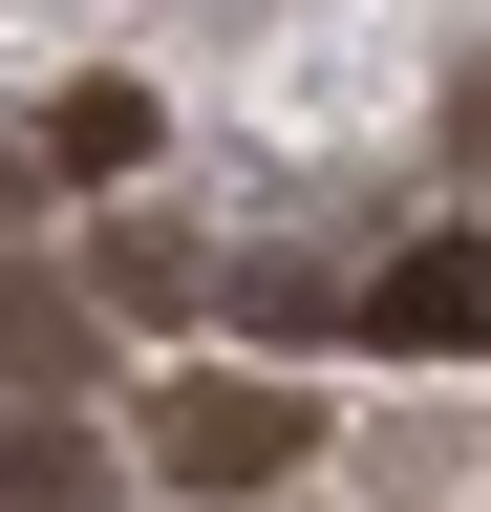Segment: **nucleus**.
Returning <instances> with one entry per match:
<instances>
[{
  "label": "nucleus",
  "mask_w": 491,
  "mask_h": 512,
  "mask_svg": "<svg viewBox=\"0 0 491 512\" xmlns=\"http://www.w3.org/2000/svg\"><path fill=\"white\" fill-rule=\"evenodd\" d=\"M299 448H321V406H299V384H257V363L150 384V470H171V491H278Z\"/></svg>",
  "instance_id": "1"
},
{
  "label": "nucleus",
  "mask_w": 491,
  "mask_h": 512,
  "mask_svg": "<svg viewBox=\"0 0 491 512\" xmlns=\"http://www.w3.org/2000/svg\"><path fill=\"white\" fill-rule=\"evenodd\" d=\"M0 363H22V384H43V406H65V384H107V342H86V299H43V278H22V299H0Z\"/></svg>",
  "instance_id": "6"
},
{
  "label": "nucleus",
  "mask_w": 491,
  "mask_h": 512,
  "mask_svg": "<svg viewBox=\"0 0 491 512\" xmlns=\"http://www.w3.org/2000/svg\"><path fill=\"white\" fill-rule=\"evenodd\" d=\"M86 278L129 299V320H193V235H171V214H107V235H86Z\"/></svg>",
  "instance_id": "4"
},
{
  "label": "nucleus",
  "mask_w": 491,
  "mask_h": 512,
  "mask_svg": "<svg viewBox=\"0 0 491 512\" xmlns=\"http://www.w3.org/2000/svg\"><path fill=\"white\" fill-rule=\"evenodd\" d=\"M43 150H65L86 192H129V171H150V86H65V107H43Z\"/></svg>",
  "instance_id": "5"
},
{
  "label": "nucleus",
  "mask_w": 491,
  "mask_h": 512,
  "mask_svg": "<svg viewBox=\"0 0 491 512\" xmlns=\"http://www.w3.org/2000/svg\"><path fill=\"white\" fill-rule=\"evenodd\" d=\"M363 342L385 363H470L491 342V235H406L385 278H363Z\"/></svg>",
  "instance_id": "2"
},
{
  "label": "nucleus",
  "mask_w": 491,
  "mask_h": 512,
  "mask_svg": "<svg viewBox=\"0 0 491 512\" xmlns=\"http://www.w3.org/2000/svg\"><path fill=\"white\" fill-rule=\"evenodd\" d=\"M86 491H107V448L65 406H0V512H86Z\"/></svg>",
  "instance_id": "3"
}]
</instances>
